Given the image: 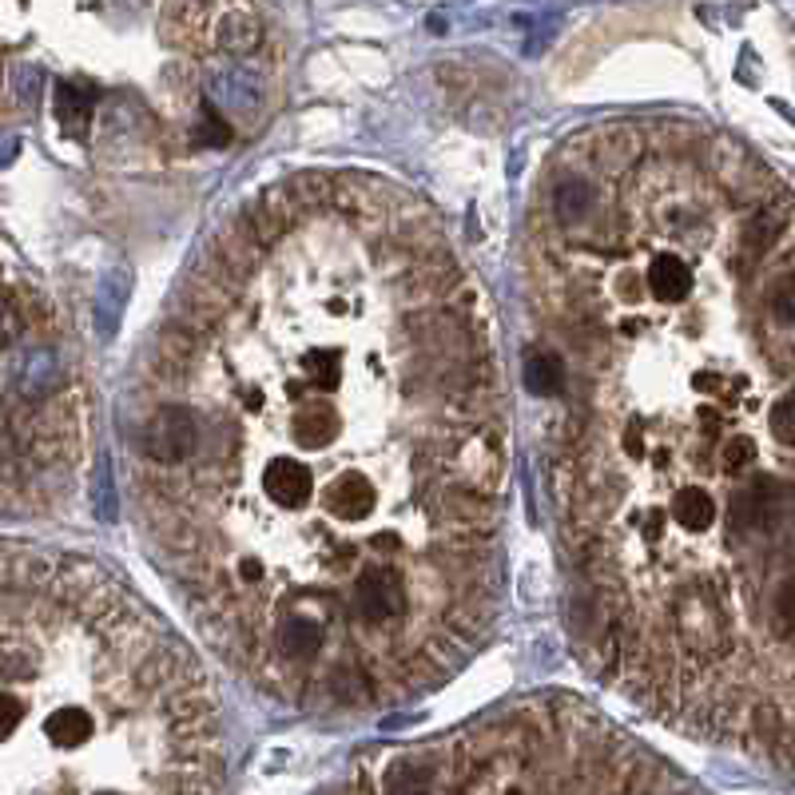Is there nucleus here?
<instances>
[{"instance_id": "f257e3e1", "label": "nucleus", "mask_w": 795, "mask_h": 795, "mask_svg": "<svg viewBox=\"0 0 795 795\" xmlns=\"http://www.w3.org/2000/svg\"><path fill=\"white\" fill-rule=\"evenodd\" d=\"M144 449L163 466H179L199 449V422L188 406H163L144 430Z\"/></svg>"}, {"instance_id": "f03ea898", "label": "nucleus", "mask_w": 795, "mask_h": 795, "mask_svg": "<svg viewBox=\"0 0 795 795\" xmlns=\"http://www.w3.org/2000/svg\"><path fill=\"white\" fill-rule=\"evenodd\" d=\"M406 585L390 569H367L354 581V613L367 625H386V621L406 613Z\"/></svg>"}, {"instance_id": "7ed1b4c3", "label": "nucleus", "mask_w": 795, "mask_h": 795, "mask_svg": "<svg viewBox=\"0 0 795 795\" xmlns=\"http://www.w3.org/2000/svg\"><path fill=\"white\" fill-rule=\"evenodd\" d=\"M263 494L278 509H303L315 497V477L295 457H271L267 466H263Z\"/></svg>"}, {"instance_id": "20e7f679", "label": "nucleus", "mask_w": 795, "mask_h": 795, "mask_svg": "<svg viewBox=\"0 0 795 795\" xmlns=\"http://www.w3.org/2000/svg\"><path fill=\"white\" fill-rule=\"evenodd\" d=\"M322 506H327V513L342 517V521H362V517L374 513L378 494L362 477H338V481H330Z\"/></svg>"}, {"instance_id": "39448f33", "label": "nucleus", "mask_w": 795, "mask_h": 795, "mask_svg": "<svg viewBox=\"0 0 795 795\" xmlns=\"http://www.w3.org/2000/svg\"><path fill=\"white\" fill-rule=\"evenodd\" d=\"M322 621L310 613H290L287 621H283V628H278V648H283V656L287 660H315L318 653H322Z\"/></svg>"}, {"instance_id": "423d86ee", "label": "nucleus", "mask_w": 795, "mask_h": 795, "mask_svg": "<svg viewBox=\"0 0 795 795\" xmlns=\"http://www.w3.org/2000/svg\"><path fill=\"white\" fill-rule=\"evenodd\" d=\"M263 40V24H258L255 12L247 9H227L215 24V44L231 56H247L251 49H258Z\"/></svg>"}, {"instance_id": "0eeeda50", "label": "nucleus", "mask_w": 795, "mask_h": 795, "mask_svg": "<svg viewBox=\"0 0 795 795\" xmlns=\"http://www.w3.org/2000/svg\"><path fill=\"white\" fill-rule=\"evenodd\" d=\"M692 267H688L685 258L676 255H656L653 263H648V290H653L656 298H668V303H676V298H685L688 290H692Z\"/></svg>"}, {"instance_id": "6e6552de", "label": "nucleus", "mask_w": 795, "mask_h": 795, "mask_svg": "<svg viewBox=\"0 0 795 795\" xmlns=\"http://www.w3.org/2000/svg\"><path fill=\"white\" fill-rule=\"evenodd\" d=\"M92 112H96V92L80 88V84H60L56 88V116L64 124V131L76 139L88 136Z\"/></svg>"}, {"instance_id": "1a4fd4ad", "label": "nucleus", "mask_w": 795, "mask_h": 795, "mask_svg": "<svg viewBox=\"0 0 795 795\" xmlns=\"http://www.w3.org/2000/svg\"><path fill=\"white\" fill-rule=\"evenodd\" d=\"M44 735L60 748H80L88 735H96V720L80 704H64L44 720Z\"/></svg>"}, {"instance_id": "9d476101", "label": "nucleus", "mask_w": 795, "mask_h": 795, "mask_svg": "<svg viewBox=\"0 0 795 795\" xmlns=\"http://www.w3.org/2000/svg\"><path fill=\"white\" fill-rule=\"evenodd\" d=\"M672 521L688 533H704L716 521V501L700 486H680L672 494Z\"/></svg>"}, {"instance_id": "9b49d317", "label": "nucleus", "mask_w": 795, "mask_h": 795, "mask_svg": "<svg viewBox=\"0 0 795 795\" xmlns=\"http://www.w3.org/2000/svg\"><path fill=\"white\" fill-rule=\"evenodd\" d=\"M338 437V417L330 410H303L290 422V442L298 449H327Z\"/></svg>"}, {"instance_id": "f8f14e48", "label": "nucleus", "mask_w": 795, "mask_h": 795, "mask_svg": "<svg viewBox=\"0 0 795 795\" xmlns=\"http://www.w3.org/2000/svg\"><path fill=\"white\" fill-rule=\"evenodd\" d=\"M526 386H529V394H537V398L561 394V386H565V367H561V358L549 354V350H529Z\"/></svg>"}, {"instance_id": "ddd939ff", "label": "nucleus", "mask_w": 795, "mask_h": 795, "mask_svg": "<svg viewBox=\"0 0 795 795\" xmlns=\"http://www.w3.org/2000/svg\"><path fill=\"white\" fill-rule=\"evenodd\" d=\"M60 382V362L49 354V350H36V354H24V362H20L17 370V386L20 394H44V390H52Z\"/></svg>"}, {"instance_id": "4468645a", "label": "nucleus", "mask_w": 795, "mask_h": 795, "mask_svg": "<svg viewBox=\"0 0 795 795\" xmlns=\"http://www.w3.org/2000/svg\"><path fill=\"white\" fill-rule=\"evenodd\" d=\"M553 211H556V219H561L565 227H576V223H581V219L593 211V188H589L585 179L565 183V188L553 195Z\"/></svg>"}, {"instance_id": "2eb2a0df", "label": "nucleus", "mask_w": 795, "mask_h": 795, "mask_svg": "<svg viewBox=\"0 0 795 795\" xmlns=\"http://www.w3.org/2000/svg\"><path fill=\"white\" fill-rule=\"evenodd\" d=\"M211 92L219 96V104H231V108H243V112L255 108V99L263 96L255 80L243 76V72H227V76H215V80H211Z\"/></svg>"}, {"instance_id": "dca6fc26", "label": "nucleus", "mask_w": 795, "mask_h": 795, "mask_svg": "<svg viewBox=\"0 0 795 795\" xmlns=\"http://www.w3.org/2000/svg\"><path fill=\"white\" fill-rule=\"evenodd\" d=\"M767 628L780 636V645H787V640L795 636V585H792V576H784L780 589H775V601H772V608H767Z\"/></svg>"}, {"instance_id": "f3484780", "label": "nucleus", "mask_w": 795, "mask_h": 795, "mask_svg": "<svg viewBox=\"0 0 795 795\" xmlns=\"http://www.w3.org/2000/svg\"><path fill=\"white\" fill-rule=\"evenodd\" d=\"M128 275L124 271H112L104 283H99V322H104V335H112L119 322V310H124V298H128Z\"/></svg>"}, {"instance_id": "a211bd4d", "label": "nucleus", "mask_w": 795, "mask_h": 795, "mask_svg": "<svg viewBox=\"0 0 795 795\" xmlns=\"http://www.w3.org/2000/svg\"><path fill=\"white\" fill-rule=\"evenodd\" d=\"M767 298H772L775 307V318H780V327L792 330L795 322V287H792V267L780 271V278H775V287L767 290Z\"/></svg>"}, {"instance_id": "6ab92c4d", "label": "nucleus", "mask_w": 795, "mask_h": 795, "mask_svg": "<svg viewBox=\"0 0 795 795\" xmlns=\"http://www.w3.org/2000/svg\"><path fill=\"white\" fill-rule=\"evenodd\" d=\"M767 426H772V434L780 437V446L792 449L795 446V422H792V394H784L780 402L772 406V414H767Z\"/></svg>"}, {"instance_id": "aec40b11", "label": "nucleus", "mask_w": 795, "mask_h": 795, "mask_svg": "<svg viewBox=\"0 0 795 795\" xmlns=\"http://www.w3.org/2000/svg\"><path fill=\"white\" fill-rule=\"evenodd\" d=\"M20 720H24V704L12 700V696H0V740L17 732Z\"/></svg>"}, {"instance_id": "412c9836", "label": "nucleus", "mask_w": 795, "mask_h": 795, "mask_svg": "<svg viewBox=\"0 0 795 795\" xmlns=\"http://www.w3.org/2000/svg\"><path fill=\"white\" fill-rule=\"evenodd\" d=\"M40 68H32V64H20L17 68V96L24 99V104H32L36 99V92H40Z\"/></svg>"}, {"instance_id": "4be33fe9", "label": "nucleus", "mask_w": 795, "mask_h": 795, "mask_svg": "<svg viewBox=\"0 0 795 795\" xmlns=\"http://www.w3.org/2000/svg\"><path fill=\"white\" fill-rule=\"evenodd\" d=\"M20 335V318H17V310L9 307V303H0V350L9 347L12 338Z\"/></svg>"}, {"instance_id": "5701e85b", "label": "nucleus", "mask_w": 795, "mask_h": 795, "mask_svg": "<svg viewBox=\"0 0 795 795\" xmlns=\"http://www.w3.org/2000/svg\"><path fill=\"white\" fill-rule=\"evenodd\" d=\"M17 151H20V139L17 136H0V168H4V163H12V159H17Z\"/></svg>"}]
</instances>
